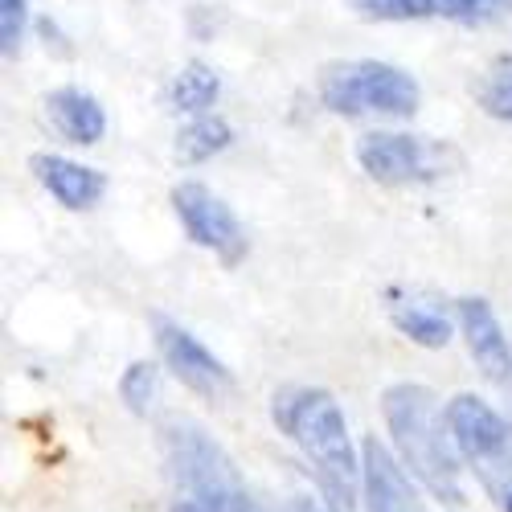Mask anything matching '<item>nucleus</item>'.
I'll return each instance as SVG.
<instances>
[{"instance_id":"nucleus-14","label":"nucleus","mask_w":512,"mask_h":512,"mask_svg":"<svg viewBox=\"0 0 512 512\" xmlns=\"http://www.w3.org/2000/svg\"><path fill=\"white\" fill-rule=\"evenodd\" d=\"M390 324L410 340L418 349H447L451 345V316L435 304H418V300H406V304H394L390 308Z\"/></svg>"},{"instance_id":"nucleus-12","label":"nucleus","mask_w":512,"mask_h":512,"mask_svg":"<svg viewBox=\"0 0 512 512\" xmlns=\"http://www.w3.org/2000/svg\"><path fill=\"white\" fill-rule=\"evenodd\" d=\"M46 119L54 123V132L74 144V148H95L103 136H107V111L103 103L82 91V87H58L46 95Z\"/></svg>"},{"instance_id":"nucleus-4","label":"nucleus","mask_w":512,"mask_h":512,"mask_svg":"<svg viewBox=\"0 0 512 512\" xmlns=\"http://www.w3.org/2000/svg\"><path fill=\"white\" fill-rule=\"evenodd\" d=\"M320 103L340 119H414L422 107L418 78L394 62L349 58L328 62L316 78Z\"/></svg>"},{"instance_id":"nucleus-11","label":"nucleus","mask_w":512,"mask_h":512,"mask_svg":"<svg viewBox=\"0 0 512 512\" xmlns=\"http://www.w3.org/2000/svg\"><path fill=\"white\" fill-rule=\"evenodd\" d=\"M29 173L70 213L95 209L103 201V193H107V177L99 173V168L82 164V160H70L62 152H33L29 156Z\"/></svg>"},{"instance_id":"nucleus-3","label":"nucleus","mask_w":512,"mask_h":512,"mask_svg":"<svg viewBox=\"0 0 512 512\" xmlns=\"http://www.w3.org/2000/svg\"><path fill=\"white\" fill-rule=\"evenodd\" d=\"M160 455L177 500L168 512H263L250 496L238 463L213 439L201 422L185 414H168L160 422Z\"/></svg>"},{"instance_id":"nucleus-6","label":"nucleus","mask_w":512,"mask_h":512,"mask_svg":"<svg viewBox=\"0 0 512 512\" xmlns=\"http://www.w3.org/2000/svg\"><path fill=\"white\" fill-rule=\"evenodd\" d=\"M168 201H173V213H177V222L193 246L209 250L213 259L230 271L238 263H246V254H250L246 226L213 189H205L201 181H181V185H173Z\"/></svg>"},{"instance_id":"nucleus-9","label":"nucleus","mask_w":512,"mask_h":512,"mask_svg":"<svg viewBox=\"0 0 512 512\" xmlns=\"http://www.w3.org/2000/svg\"><path fill=\"white\" fill-rule=\"evenodd\" d=\"M361 504L365 512H426L414 476L377 435L361 439Z\"/></svg>"},{"instance_id":"nucleus-13","label":"nucleus","mask_w":512,"mask_h":512,"mask_svg":"<svg viewBox=\"0 0 512 512\" xmlns=\"http://www.w3.org/2000/svg\"><path fill=\"white\" fill-rule=\"evenodd\" d=\"M218 95H222V78L201 58L185 62L173 74V82H168V107H173L177 115H189V119L209 115V107L218 103Z\"/></svg>"},{"instance_id":"nucleus-16","label":"nucleus","mask_w":512,"mask_h":512,"mask_svg":"<svg viewBox=\"0 0 512 512\" xmlns=\"http://www.w3.org/2000/svg\"><path fill=\"white\" fill-rule=\"evenodd\" d=\"M119 398H123V406L132 410L136 418L156 414V406H160V365L144 361V357L127 365L119 373Z\"/></svg>"},{"instance_id":"nucleus-17","label":"nucleus","mask_w":512,"mask_h":512,"mask_svg":"<svg viewBox=\"0 0 512 512\" xmlns=\"http://www.w3.org/2000/svg\"><path fill=\"white\" fill-rule=\"evenodd\" d=\"M476 103L484 107V115L512 127V54L488 62V70L476 82Z\"/></svg>"},{"instance_id":"nucleus-18","label":"nucleus","mask_w":512,"mask_h":512,"mask_svg":"<svg viewBox=\"0 0 512 512\" xmlns=\"http://www.w3.org/2000/svg\"><path fill=\"white\" fill-rule=\"evenodd\" d=\"M349 9L365 21H431L439 17V0H349Z\"/></svg>"},{"instance_id":"nucleus-10","label":"nucleus","mask_w":512,"mask_h":512,"mask_svg":"<svg viewBox=\"0 0 512 512\" xmlns=\"http://www.w3.org/2000/svg\"><path fill=\"white\" fill-rule=\"evenodd\" d=\"M455 328L463 336L467 353H472L476 369L496 381V386H508L512 381V345H508V332L500 324V316L492 312V304L484 295H463L455 300Z\"/></svg>"},{"instance_id":"nucleus-2","label":"nucleus","mask_w":512,"mask_h":512,"mask_svg":"<svg viewBox=\"0 0 512 512\" xmlns=\"http://www.w3.org/2000/svg\"><path fill=\"white\" fill-rule=\"evenodd\" d=\"M381 418L406 472L443 504H463V455L451 439L447 406L422 381H394L381 390Z\"/></svg>"},{"instance_id":"nucleus-8","label":"nucleus","mask_w":512,"mask_h":512,"mask_svg":"<svg viewBox=\"0 0 512 512\" xmlns=\"http://www.w3.org/2000/svg\"><path fill=\"white\" fill-rule=\"evenodd\" d=\"M152 340H156V353L164 361V369L173 373L181 386L205 402H226L234 394V373L222 357H213L201 340L181 328L177 320L168 316H152Z\"/></svg>"},{"instance_id":"nucleus-15","label":"nucleus","mask_w":512,"mask_h":512,"mask_svg":"<svg viewBox=\"0 0 512 512\" xmlns=\"http://www.w3.org/2000/svg\"><path fill=\"white\" fill-rule=\"evenodd\" d=\"M230 144H234L230 119H222V115L209 111V115L189 119L181 132H177L173 156H177V164H205V160H213V156H222Z\"/></svg>"},{"instance_id":"nucleus-20","label":"nucleus","mask_w":512,"mask_h":512,"mask_svg":"<svg viewBox=\"0 0 512 512\" xmlns=\"http://www.w3.org/2000/svg\"><path fill=\"white\" fill-rule=\"evenodd\" d=\"M512 0H439V17L459 21V25H484L496 13H504Z\"/></svg>"},{"instance_id":"nucleus-1","label":"nucleus","mask_w":512,"mask_h":512,"mask_svg":"<svg viewBox=\"0 0 512 512\" xmlns=\"http://www.w3.org/2000/svg\"><path fill=\"white\" fill-rule=\"evenodd\" d=\"M271 418L300 455L312 463L328 512H357L361 504V447H353L340 402L320 386H295L275 394Z\"/></svg>"},{"instance_id":"nucleus-21","label":"nucleus","mask_w":512,"mask_h":512,"mask_svg":"<svg viewBox=\"0 0 512 512\" xmlns=\"http://www.w3.org/2000/svg\"><path fill=\"white\" fill-rule=\"evenodd\" d=\"M283 512H328L320 500H312V496H291L287 504H283Z\"/></svg>"},{"instance_id":"nucleus-19","label":"nucleus","mask_w":512,"mask_h":512,"mask_svg":"<svg viewBox=\"0 0 512 512\" xmlns=\"http://www.w3.org/2000/svg\"><path fill=\"white\" fill-rule=\"evenodd\" d=\"M25 21H29V5H25V0H0V54H5V58H17L21 54Z\"/></svg>"},{"instance_id":"nucleus-5","label":"nucleus","mask_w":512,"mask_h":512,"mask_svg":"<svg viewBox=\"0 0 512 512\" xmlns=\"http://www.w3.org/2000/svg\"><path fill=\"white\" fill-rule=\"evenodd\" d=\"M447 426L463 463L476 472L492 504L512 512V426L504 414L492 410L480 394H455L447 402Z\"/></svg>"},{"instance_id":"nucleus-7","label":"nucleus","mask_w":512,"mask_h":512,"mask_svg":"<svg viewBox=\"0 0 512 512\" xmlns=\"http://www.w3.org/2000/svg\"><path fill=\"white\" fill-rule=\"evenodd\" d=\"M357 164L361 173L386 189L426 185L443 173V156L431 140L410 136V132H365L357 140Z\"/></svg>"}]
</instances>
